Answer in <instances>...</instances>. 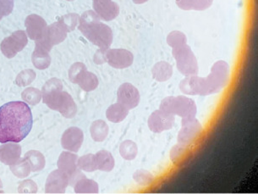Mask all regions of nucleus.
I'll return each instance as SVG.
<instances>
[{
	"mask_svg": "<svg viewBox=\"0 0 258 194\" xmlns=\"http://www.w3.org/2000/svg\"><path fill=\"white\" fill-rule=\"evenodd\" d=\"M32 110L24 102H10L0 107V142H20L32 130Z\"/></svg>",
	"mask_w": 258,
	"mask_h": 194,
	"instance_id": "f257e3e1",
	"label": "nucleus"
},
{
	"mask_svg": "<svg viewBox=\"0 0 258 194\" xmlns=\"http://www.w3.org/2000/svg\"><path fill=\"white\" fill-rule=\"evenodd\" d=\"M62 81L58 78L48 80L42 87V100L51 110L58 111L66 118H73L77 115V106L68 92H63Z\"/></svg>",
	"mask_w": 258,
	"mask_h": 194,
	"instance_id": "f03ea898",
	"label": "nucleus"
},
{
	"mask_svg": "<svg viewBox=\"0 0 258 194\" xmlns=\"http://www.w3.org/2000/svg\"><path fill=\"white\" fill-rule=\"evenodd\" d=\"M100 21L95 11H86L80 16L78 28L92 43L101 50H108L113 42V31Z\"/></svg>",
	"mask_w": 258,
	"mask_h": 194,
	"instance_id": "7ed1b4c3",
	"label": "nucleus"
},
{
	"mask_svg": "<svg viewBox=\"0 0 258 194\" xmlns=\"http://www.w3.org/2000/svg\"><path fill=\"white\" fill-rule=\"evenodd\" d=\"M229 66L225 61H217L207 77L196 76V94H214L226 87L229 80Z\"/></svg>",
	"mask_w": 258,
	"mask_h": 194,
	"instance_id": "20e7f679",
	"label": "nucleus"
},
{
	"mask_svg": "<svg viewBox=\"0 0 258 194\" xmlns=\"http://www.w3.org/2000/svg\"><path fill=\"white\" fill-rule=\"evenodd\" d=\"M160 110L182 119L195 118L198 107L194 100L185 96L167 97L162 101Z\"/></svg>",
	"mask_w": 258,
	"mask_h": 194,
	"instance_id": "39448f33",
	"label": "nucleus"
},
{
	"mask_svg": "<svg viewBox=\"0 0 258 194\" xmlns=\"http://www.w3.org/2000/svg\"><path fill=\"white\" fill-rule=\"evenodd\" d=\"M172 54L176 61L177 68L184 76L198 75V64L194 53L190 46L184 44L179 47H173Z\"/></svg>",
	"mask_w": 258,
	"mask_h": 194,
	"instance_id": "423d86ee",
	"label": "nucleus"
},
{
	"mask_svg": "<svg viewBox=\"0 0 258 194\" xmlns=\"http://www.w3.org/2000/svg\"><path fill=\"white\" fill-rule=\"evenodd\" d=\"M203 131V126L197 119H182V127L178 135V142L192 146L200 138Z\"/></svg>",
	"mask_w": 258,
	"mask_h": 194,
	"instance_id": "0eeeda50",
	"label": "nucleus"
},
{
	"mask_svg": "<svg viewBox=\"0 0 258 194\" xmlns=\"http://www.w3.org/2000/svg\"><path fill=\"white\" fill-rule=\"evenodd\" d=\"M28 39L24 31H16L10 37H6L1 42L0 48L4 55L7 58L15 57L19 52L23 50L27 46Z\"/></svg>",
	"mask_w": 258,
	"mask_h": 194,
	"instance_id": "6e6552de",
	"label": "nucleus"
},
{
	"mask_svg": "<svg viewBox=\"0 0 258 194\" xmlns=\"http://www.w3.org/2000/svg\"><path fill=\"white\" fill-rule=\"evenodd\" d=\"M106 61L113 68L125 69L133 64L134 55L124 48H108L106 50Z\"/></svg>",
	"mask_w": 258,
	"mask_h": 194,
	"instance_id": "1a4fd4ad",
	"label": "nucleus"
},
{
	"mask_svg": "<svg viewBox=\"0 0 258 194\" xmlns=\"http://www.w3.org/2000/svg\"><path fill=\"white\" fill-rule=\"evenodd\" d=\"M174 115L163 110H156L148 119V127L153 132L161 133L170 130L174 126Z\"/></svg>",
	"mask_w": 258,
	"mask_h": 194,
	"instance_id": "9d476101",
	"label": "nucleus"
},
{
	"mask_svg": "<svg viewBox=\"0 0 258 194\" xmlns=\"http://www.w3.org/2000/svg\"><path fill=\"white\" fill-rule=\"evenodd\" d=\"M117 100H118V103H120L127 109L132 110L139 105L141 95L137 87L131 83L125 82L119 87L118 93H117Z\"/></svg>",
	"mask_w": 258,
	"mask_h": 194,
	"instance_id": "9b49d317",
	"label": "nucleus"
},
{
	"mask_svg": "<svg viewBox=\"0 0 258 194\" xmlns=\"http://www.w3.org/2000/svg\"><path fill=\"white\" fill-rule=\"evenodd\" d=\"M26 27L28 37L34 41H40L44 38L47 32V23L44 19L37 15H31L26 19Z\"/></svg>",
	"mask_w": 258,
	"mask_h": 194,
	"instance_id": "f8f14e48",
	"label": "nucleus"
},
{
	"mask_svg": "<svg viewBox=\"0 0 258 194\" xmlns=\"http://www.w3.org/2000/svg\"><path fill=\"white\" fill-rule=\"evenodd\" d=\"M69 183L68 175L60 170H56L48 176L45 190L47 193H64Z\"/></svg>",
	"mask_w": 258,
	"mask_h": 194,
	"instance_id": "ddd939ff",
	"label": "nucleus"
},
{
	"mask_svg": "<svg viewBox=\"0 0 258 194\" xmlns=\"http://www.w3.org/2000/svg\"><path fill=\"white\" fill-rule=\"evenodd\" d=\"M84 140L83 131L78 127H71L63 132L61 138V144L64 150L77 153L82 147Z\"/></svg>",
	"mask_w": 258,
	"mask_h": 194,
	"instance_id": "4468645a",
	"label": "nucleus"
},
{
	"mask_svg": "<svg viewBox=\"0 0 258 194\" xmlns=\"http://www.w3.org/2000/svg\"><path fill=\"white\" fill-rule=\"evenodd\" d=\"M92 7L99 18L103 21H110L115 19L119 14V6L112 0L93 1Z\"/></svg>",
	"mask_w": 258,
	"mask_h": 194,
	"instance_id": "2eb2a0df",
	"label": "nucleus"
},
{
	"mask_svg": "<svg viewBox=\"0 0 258 194\" xmlns=\"http://www.w3.org/2000/svg\"><path fill=\"white\" fill-rule=\"evenodd\" d=\"M67 32L68 31L66 30L63 24L59 21H57L55 23L48 26L44 38L40 41L43 42L45 45H47L48 47L52 48L53 45L58 44L64 41L67 37Z\"/></svg>",
	"mask_w": 258,
	"mask_h": 194,
	"instance_id": "dca6fc26",
	"label": "nucleus"
},
{
	"mask_svg": "<svg viewBox=\"0 0 258 194\" xmlns=\"http://www.w3.org/2000/svg\"><path fill=\"white\" fill-rule=\"evenodd\" d=\"M50 50L49 47L43 44L42 42H36V47L32 57V63L36 68L38 70L48 68L51 64V57L48 54Z\"/></svg>",
	"mask_w": 258,
	"mask_h": 194,
	"instance_id": "f3484780",
	"label": "nucleus"
},
{
	"mask_svg": "<svg viewBox=\"0 0 258 194\" xmlns=\"http://www.w3.org/2000/svg\"><path fill=\"white\" fill-rule=\"evenodd\" d=\"M21 147L16 142L4 143L0 146V161L12 165L21 159Z\"/></svg>",
	"mask_w": 258,
	"mask_h": 194,
	"instance_id": "a211bd4d",
	"label": "nucleus"
},
{
	"mask_svg": "<svg viewBox=\"0 0 258 194\" xmlns=\"http://www.w3.org/2000/svg\"><path fill=\"white\" fill-rule=\"evenodd\" d=\"M78 157L77 155L73 153L64 152L61 153L60 156L58 158V170L63 171L64 173L67 174L69 178L73 176L75 173H77L79 171L78 169Z\"/></svg>",
	"mask_w": 258,
	"mask_h": 194,
	"instance_id": "6ab92c4d",
	"label": "nucleus"
},
{
	"mask_svg": "<svg viewBox=\"0 0 258 194\" xmlns=\"http://www.w3.org/2000/svg\"><path fill=\"white\" fill-rule=\"evenodd\" d=\"M193 150L191 145L183 144L179 142L174 146L170 152V159L174 165H183L190 160L192 156Z\"/></svg>",
	"mask_w": 258,
	"mask_h": 194,
	"instance_id": "aec40b11",
	"label": "nucleus"
},
{
	"mask_svg": "<svg viewBox=\"0 0 258 194\" xmlns=\"http://www.w3.org/2000/svg\"><path fill=\"white\" fill-rule=\"evenodd\" d=\"M129 114V109L121 105L120 103H116L110 105L106 111V117L108 121L113 123H119L124 121Z\"/></svg>",
	"mask_w": 258,
	"mask_h": 194,
	"instance_id": "412c9836",
	"label": "nucleus"
},
{
	"mask_svg": "<svg viewBox=\"0 0 258 194\" xmlns=\"http://www.w3.org/2000/svg\"><path fill=\"white\" fill-rule=\"evenodd\" d=\"M177 6L183 11H205L210 8L214 0H175Z\"/></svg>",
	"mask_w": 258,
	"mask_h": 194,
	"instance_id": "4be33fe9",
	"label": "nucleus"
},
{
	"mask_svg": "<svg viewBox=\"0 0 258 194\" xmlns=\"http://www.w3.org/2000/svg\"><path fill=\"white\" fill-rule=\"evenodd\" d=\"M152 73L156 81L163 82L171 78L173 67L166 61H159L153 66Z\"/></svg>",
	"mask_w": 258,
	"mask_h": 194,
	"instance_id": "5701e85b",
	"label": "nucleus"
},
{
	"mask_svg": "<svg viewBox=\"0 0 258 194\" xmlns=\"http://www.w3.org/2000/svg\"><path fill=\"white\" fill-rule=\"evenodd\" d=\"M98 170L110 172L114 167V159L110 152L107 150H100L95 155Z\"/></svg>",
	"mask_w": 258,
	"mask_h": 194,
	"instance_id": "b1692460",
	"label": "nucleus"
},
{
	"mask_svg": "<svg viewBox=\"0 0 258 194\" xmlns=\"http://www.w3.org/2000/svg\"><path fill=\"white\" fill-rule=\"evenodd\" d=\"M109 127L105 121L102 120H98L92 122L90 127V132L92 139L95 142H103L108 136Z\"/></svg>",
	"mask_w": 258,
	"mask_h": 194,
	"instance_id": "393cba45",
	"label": "nucleus"
},
{
	"mask_svg": "<svg viewBox=\"0 0 258 194\" xmlns=\"http://www.w3.org/2000/svg\"><path fill=\"white\" fill-rule=\"evenodd\" d=\"M75 192L78 194L98 193V184L93 180L82 177L74 185Z\"/></svg>",
	"mask_w": 258,
	"mask_h": 194,
	"instance_id": "a878e982",
	"label": "nucleus"
},
{
	"mask_svg": "<svg viewBox=\"0 0 258 194\" xmlns=\"http://www.w3.org/2000/svg\"><path fill=\"white\" fill-rule=\"evenodd\" d=\"M77 84L79 85L80 87L85 92H92L98 87L99 81L95 74L86 71L80 77L77 81Z\"/></svg>",
	"mask_w": 258,
	"mask_h": 194,
	"instance_id": "bb28decb",
	"label": "nucleus"
},
{
	"mask_svg": "<svg viewBox=\"0 0 258 194\" xmlns=\"http://www.w3.org/2000/svg\"><path fill=\"white\" fill-rule=\"evenodd\" d=\"M25 159L29 163L31 170L33 172L42 171L45 166V158L42 154L37 150H31L25 155Z\"/></svg>",
	"mask_w": 258,
	"mask_h": 194,
	"instance_id": "cd10ccee",
	"label": "nucleus"
},
{
	"mask_svg": "<svg viewBox=\"0 0 258 194\" xmlns=\"http://www.w3.org/2000/svg\"><path fill=\"white\" fill-rule=\"evenodd\" d=\"M138 153V148L136 142L132 140H125L119 146V154L125 160H132L136 159Z\"/></svg>",
	"mask_w": 258,
	"mask_h": 194,
	"instance_id": "c85d7f7f",
	"label": "nucleus"
},
{
	"mask_svg": "<svg viewBox=\"0 0 258 194\" xmlns=\"http://www.w3.org/2000/svg\"><path fill=\"white\" fill-rule=\"evenodd\" d=\"M11 170L12 173L15 176H17L18 178H25L29 176L31 173V166L27 160L23 158L20 159L18 161H16L14 165H11Z\"/></svg>",
	"mask_w": 258,
	"mask_h": 194,
	"instance_id": "c756f323",
	"label": "nucleus"
},
{
	"mask_svg": "<svg viewBox=\"0 0 258 194\" xmlns=\"http://www.w3.org/2000/svg\"><path fill=\"white\" fill-rule=\"evenodd\" d=\"M77 165H78V168L80 170L87 171V172H92V171L98 170L95 155H92V154L86 155L79 158L77 161Z\"/></svg>",
	"mask_w": 258,
	"mask_h": 194,
	"instance_id": "7c9ffc66",
	"label": "nucleus"
},
{
	"mask_svg": "<svg viewBox=\"0 0 258 194\" xmlns=\"http://www.w3.org/2000/svg\"><path fill=\"white\" fill-rule=\"evenodd\" d=\"M21 97L25 102L31 105H36L41 101L42 98V92L37 88L29 87L25 89L21 94Z\"/></svg>",
	"mask_w": 258,
	"mask_h": 194,
	"instance_id": "2f4dec72",
	"label": "nucleus"
},
{
	"mask_svg": "<svg viewBox=\"0 0 258 194\" xmlns=\"http://www.w3.org/2000/svg\"><path fill=\"white\" fill-rule=\"evenodd\" d=\"M167 43L171 47H176L181 45L186 44V36L179 31H173L167 37Z\"/></svg>",
	"mask_w": 258,
	"mask_h": 194,
	"instance_id": "473e14b6",
	"label": "nucleus"
},
{
	"mask_svg": "<svg viewBox=\"0 0 258 194\" xmlns=\"http://www.w3.org/2000/svg\"><path fill=\"white\" fill-rule=\"evenodd\" d=\"M36 78V73L32 70H25L21 71L16 77V83L19 87H26L30 85Z\"/></svg>",
	"mask_w": 258,
	"mask_h": 194,
	"instance_id": "72a5a7b5",
	"label": "nucleus"
},
{
	"mask_svg": "<svg viewBox=\"0 0 258 194\" xmlns=\"http://www.w3.org/2000/svg\"><path fill=\"white\" fill-rule=\"evenodd\" d=\"M87 71V66L81 62L73 64L72 67L69 70V78L72 83L77 84V81L85 71Z\"/></svg>",
	"mask_w": 258,
	"mask_h": 194,
	"instance_id": "f704fd0d",
	"label": "nucleus"
},
{
	"mask_svg": "<svg viewBox=\"0 0 258 194\" xmlns=\"http://www.w3.org/2000/svg\"><path fill=\"white\" fill-rule=\"evenodd\" d=\"M80 16L77 14H68L61 17L58 21L63 24L66 30L69 32H72L77 27V24L79 23Z\"/></svg>",
	"mask_w": 258,
	"mask_h": 194,
	"instance_id": "c9c22d12",
	"label": "nucleus"
},
{
	"mask_svg": "<svg viewBox=\"0 0 258 194\" xmlns=\"http://www.w3.org/2000/svg\"><path fill=\"white\" fill-rule=\"evenodd\" d=\"M133 178L137 183L142 186H148L153 181V176L149 171L145 170H139L136 171L133 175Z\"/></svg>",
	"mask_w": 258,
	"mask_h": 194,
	"instance_id": "e433bc0d",
	"label": "nucleus"
},
{
	"mask_svg": "<svg viewBox=\"0 0 258 194\" xmlns=\"http://www.w3.org/2000/svg\"><path fill=\"white\" fill-rule=\"evenodd\" d=\"M18 190L20 193H36L37 191V184L32 180H27L20 183Z\"/></svg>",
	"mask_w": 258,
	"mask_h": 194,
	"instance_id": "4c0bfd02",
	"label": "nucleus"
},
{
	"mask_svg": "<svg viewBox=\"0 0 258 194\" xmlns=\"http://www.w3.org/2000/svg\"><path fill=\"white\" fill-rule=\"evenodd\" d=\"M14 9V0H0V20L9 16Z\"/></svg>",
	"mask_w": 258,
	"mask_h": 194,
	"instance_id": "58836bf2",
	"label": "nucleus"
},
{
	"mask_svg": "<svg viewBox=\"0 0 258 194\" xmlns=\"http://www.w3.org/2000/svg\"><path fill=\"white\" fill-rule=\"evenodd\" d=\"M94 62L98 65H102V64L107 63L106 61V50H99L96 52L94 55Z\"/></svg>",
	"mask_w": 258,
	"mask_h": 194,
	"instance_id": "ea45409f",
	"label": "nucleus"
},
{
	"mask_svg": "<svg viewBox=\"0 0 258 194\" xmlns=\"http://www.w3.org/2000/svg\"><path fill=\"white\" fill-rule=\"evenodd\" d=\"M135 4H137V5H142V4L146 3V2H148V0H132Z\"/></svg>",
	"mask_w": 258,
	"mask_h": 194,
	"instance_id": "a19ab883",
	"label": "nucleus"
},
{
	"mask_svg": "<svg viewBox=\"0 0 258 194\" xmlns=\"http://www.w3.org/2000/svg\"><path fill=\"white\" fill-rule=\"evenodd\" d=\"M2 187H3V184H2V181L0 180V189H2Z\"/></svg>",
	"mask_w": 258,
	"mask_h": 194,
	"instance_id": "79ce46f5",
	"label": "nucleus"
},
{
	"mask_svg": "<svg viewBox=\"0 0 258 194\" xmlns=\"http://www.w3.org/2000/svg\"><path fill=\"white\" fill-rule=\"evenodd\" d=\"M68 1H73V0H68Z\"/></svg>",
	"mask_w": 258,
	"mask_h": 194,
	"instance_id": "37998d69",
	"label": "nucleus"
},
{
	"mask_svg": "<svg viewBox=\"0 0 258 194\" xmlns=\"http://www.w3.org/2000/svg\"><path fill=\"white\" fill-rule=\"evenodd\" d=\"M93 1H98V0H93Z\"/></svg>",
	"mask_w": 258,
	"mask_h": 194,
	"instance_id": "c03bdc74",
	"label": "nucleus"
}]
</instances>
